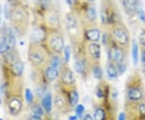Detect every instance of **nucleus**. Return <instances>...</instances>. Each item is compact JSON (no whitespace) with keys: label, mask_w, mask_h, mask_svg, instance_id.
<instances>
[{"label":"nucleus","mask_w":145,"mask_h":120,"mask_svg":"<svg viewBox=\"0 0 145 120\" xmlns=\"http://www.w3.org/2000/svg\"><path fill=\"white\" fill-rule=\"evenodd\" d=\"M28 120H41V119H40V117H39V116H36V115L31 114V115H30Z\"/></svg>","instance_id":"nucleus-33"},{"label":"nucleus","mask_w":145,"mask_h":120,"mask_svg":"<svg viewBox=\"0 0 145 120\" xmlns=\"http://www.w3.org/2000/svg\"><path fill=\"white\" fill-rule=\"evenodd\" d=\"M8 108H9V111L10 112V114L14 115H18L22 109V102L20 99L14 98L10 100V102L8 103Z\"/></svg>","instance_id":"nucleus-6"},{"label":"nucleus","mask_w":145,"mask_h":120,"mask_svg":"<svg viewBox=\"0 0 145 120\" xmlns=\"http://www.w3.org/2000/svg\"><path fill=\"white\" fill-rule=\"evenodd\" d=\"M117 69H118V72H119V74H123L126 71L127 69V65L124 64V63L119 62L117 64Z\"/></svg>","instance_id":"nucleus-25"},{"label":"nucleus","mask_w":145,"mask_h":120,"mask_svg":"<svg viewBox=\"0 0 145 120\" xmlns=\"http://www.w3.org/2000/svg\"><path fill=\"white\" fill-rule=\"evenodd\" d=\"M61 80L66 85H72L75 82V78L70 69H65L61 73Z\"/></svg>","instance_id":"nucleus-7"},{"label":"nucleus","mask_w":145,"mask_h":120,"mask_svg":"<svg viewBox=\"0 0 145 120\" xmlns=\"http://www.w3.org/2000/svg\"><path fill=\"white\" fill-rule=\"evenodd\" d=\"M139 41H140V44L145 47V31H141L139 35Z\"/></svg>","instance_id":"nucleus-29"},{"label":"nucleus","mask_w":145,"mask_h":120,"mask_svg":"<svg viewBox=\"0 0 145 120\" xmlns=\"http://www.w3.org/2000/svg\"><path fill=\"white\" fill-rule=\"evenodd\" d=\"M132 57H133V63L135 65H136L139 60V48L135 40L132 42Z\"/></svg>","instance_id":"nucleus-16"},{"label":"nucleus","mask_w":145,"mask_h":120,"mask_svg":"<svg viewBox=\"0 0 145 120\" xmlns=\"http://www.w3.org/2000/svg\"><path fill=\"white\" fill-rule=\"evenodd\" d=\"M106 114L103 109L97 108L93 113V119L94 120H105Z\"/></svg>","instance_id":"nucleus-20"},{"label":"nucleus","mask_w":145,"mask_h":120,"mask_svg":"<svg viewBox=\"0 0 145 120\" xmlns=\"http://www.w3.org/2000/svg\"><path fill=\"white\" fill-rule=\"evenodd\" d=\"M109 58L115 63L122 62L124 59V52L121 48L113 46L109 50Z\"/></svg>","instance_id":"nucleus-2"},{"label":"nucleus","mask_w":145,"mask_h":120,"mask_svg":"<svg viewBox=\"0 0 145 120\" xmlns=\"http://www.w3.org/2000/svg\"><path fill=\"white\" fill-rule=\"evenodd\" d=\"M84 110H85V108H84V106H83L82 105H78V106L76 107V113H77V115L81 116V115H82L83 112H84Z\"/></svg>","instance_id":"nucleus-30"},{"label":"nucleus","mask_w":145,"mask_h":120,"mask_svg":"<svg viewBox=\"0 0 145 120\" xmlns=\"http://www.w3.org/2000/svg\"><path fill=\"white\" fill-rule=\"evenodd\" d=\"M93 74L94 78L97 79H101L103 78V70L99 66H95L93 68Z\"/></svg>","instance_id":"nucleus-24"},{"label":"nucleus","mask_w":145,"mask_h":120,"mask_svg":"<svg viewBox=\"0 0 145 120\" xmlns=\"http://www.w3.org/2000/svg\"><path fill=\"white\" fill-rule=\"evenodd\" d=\"M106 73L108 77L111 79H115L119 76V72L117 69V66H115L113 63H110L106 66Z\"/></svg>","instance_id":"nucleus-11"},{"label":"nucleus","mask_w":145,"mask_h":120,"mask_svg":"<svg viewBox=\"0 0 145 120\" xmlns=\"http://www.w3.org/2000/svg\"><path fill=\"white\" fill-rule=\"evenodd\" d=\"M141 61L142 62L145 64V51H143L142 52V54H141Z\"/></svg>","instance_id":"nucleus-36"},{"label":"nucleus","mask_w":145,"mask_h":120,"mask_svg":"<svg viewBox=\"0 0 145 120\" xmlns=\"http://www.w3.org/2000/svg\"><path fill=\"white\" fill-rule=\"evenodd\" d=\"M97 96L99 97V98H103V94L102 90L100 89H99L97 90Z\"/></svg>","instance_id":"nucleus-35"},{"label":"nucleus","mask_w":145,"mask_h":120,"mask_svg":"<svg viewBox=\"0 0 145 120\" xmlns=\"http://www.w3.org/2000/svg\"><path fill=\"white\" fill-rule=\"evenodd\" d=\"M0 120H3V119H0Z\"/></svg>","instance_id":"nucleus-43"},{"label":"nucleus","mask_w":145,"mask_h":120,"mask_svg":"<svg viewBox=\"0 0 145 120\" xmlns=\"http://www.w3.org/2000/svg\"><path fill=\"white\" fill-rule=\"evenodd\" d=\"M74 68L77 71V73L82 74L85 72V68H86V65L85 62L82 61V60H78L75 62V65H74Z\"/></svg>","instance_id":"nucleus-19"},{"label":"nucleus","mask_w":145,"mask_h":120,"mask_svg":"<svg viewBox=\"0 0 145 120\" xmlns=\"http://www.w3.org/2000/svg\"><path fill=\"white\" fill-rule=\"evenodd\" d=\"M86 37L90 41H98L100 38V31L98 29H90L86 32Z\"/></svg>","instance_id":"nucleus-13"},{"label":"nucleus","mask_w":145,"mask_h":120,"mask_svg":"<svg viewBox=\"0 0 145 120\" xmlns=\"http://www.w3.org/2000/svg\"><path fill=\"white\" fill-rule=\"evenodd\" d=\"M112 35L116 43L121 46L127 45L129 42V35L127 30L123 25L114 27L112 30Z\"/></svg>","instance_id":"nucleus-1"},{"label":"nucleus","mask_w":145,"mask_h":120,"mask_svg":"<svg viewBox=\"0 0 145 120\" xmlns=\"http://www.w3.org/2000/svg\"><path fill=\"white\" fill-rule=\"evenodd\" d=\"M50 64L52 67H55L57 68H61L63 65L62 60L59 56H52L51 60H50Z\"/></svg>","instance_id":"nucleus-18"},{"label":"nucleus","mask_w":145,"mask_h":120,"mask_svg":"<svg viewBox=\"0 0 145 120\" xmlns=\"http://www.w3.org/2000/svg\"><path fill=\"white\" fill-rule=\"evenodd\" d=\"M24 68V63L22 61H16V63L13 64V65L11 67V70H12V73H14L15 75L20 76L23 73Z\"/></svg>","instance_id":"nucleus-15"},{"label":"nucleus","mask_w":145,"mask_h":120,"mask_svg":"<svg viewBox=\"0 0 145 120\" xmlns=\"http://www.w3.org/2000/svg\"><path fill=\"white\" fill-rule=\"evenodd\" d=\"M127 97L131 101L137 102L143 98V92L137 87H130L127 90Z\"/></svg>","instance_id":"nucleus-5"},{"label":"nucleus","mask_w":145,"mask_h":120,"mask_svg":"<svg viewBox=\"0 0 145 120\" xmlns=\"http://www.w3.org/2000/svg\"><path fill=\"white\" fill-rule=\"evenodd\" d=\"M70 48L69 45H66L65 47L64 48V54H65V61L66 62L69 61L70 59Z\"/></svg>","instance_id":"nucleus-26"},{"label":"nucleus","mask_w":145,"mask_h":120,"mask_svg":"<svg viewBox=\"0 0 145 120\" xmlns=\"http://www.w3.org/2000/svg\"><path fill=\"white\" fill-rule=\"evenodd\" d=\"M0 23H1V13H0Z\"/></svg>","instance_id":"nucleus-41"},{"label":"nucleus","mask_w":145,"mask_h":120,"mask_svg":"<svg viewBox=\"0 0 145 120\" xmlns=\"http://www.w3.org/2000/svg\"><path fill=\"white\" fill-rule=\"evenodd\" d=\"M88 1H94V0H88Z\"/></svg>","instance_id":"nucleus-42"},{"label":"nucleus","mask_w":145,"mask_h":120,"mask_svg":"<svg viewBox=\"0 0 145 120\" xmlns=\"http://www.w3.org/2000/svg\"><path fill=\"white\" fill-rule=\"evenodd\" d=\"M86 16L89 20L94 21L97 18V11L95 10V8L93 7H89L86 10Z\"/></svg>","instance_id":"nucleus-21"},{"label":"nucleus","mask_w":145,"mask_h":120,"mask_svg":"<svg viewBox=\"0 0 145 120\" xmlns=\"http://www.w3.org/2000/svg\"><path fill=\"white\" fill-rule=\"evenodd\" d=\"M138 13V16H139V18L140 20L142 22H145V12L143 10H139L137 11Z\"/></svg>","instance_id":"nucleus-31"},{"label":"nucleus","mask_w":145,"mask_h":120,"mask_svg":"<svg viewBox=\"0 0 145 120\" xmlns=\"http://www.w3.org/2000/svg\"><path fill=\"white\" fill-rule=\"evenodd\" d=\"M78 98H79V96L77 91H72L71 94H70V97H69V102H70V104L72 106H74L78 103Z\"/></svg>","instance_id":"nucleus-23"},{"label":"nucleus","mask_w":145,"mask_h":120,"mask_svg":"<svg viewBox=\"0 0 145 120\" xmlns=\"http://www.w3.org/2000/svg\"><path fill=\"white\" fill-rule=\"evenodd\" d=\"M44 37H45V32L41 28L35 29L31 35V39L35 42L41 41L42 40L44 39Z\"/></svg>","instance_id":"nucleus-14"},{"label":"nucleus","mask_w":145,"mask_h":120,"mask_svg":"<svg viewBox=\"0 0 145 120\" xmlns=\"http://www.w3.org/2000/svg\"><path fill=\"white\" fill-rule=\"evenodd\" d=\"M10 49V45L8 44L5 37L3 36L1 38V40H0V54H4L6 52H8Z\"/></svg>","instance_id":"nucleus-17"},{"label":"nucleus","mask_w":145,"mask_h":120,"mask_svg":"<svg viewBox=\"0 0 145 120\" xmlns=\"http://www.w3.org/2000/svg\"><path fill=\"white\" fill-rule=\"evenodd\" d=\"M31 111H32V114L33 115H36V116H39V117H41L44 115V111L42 110V108L38 106V105H35L32 106L31 108Z\"/></svg>","instance_id":"nucleus-22"},{"label":"nucleus","mask_w":145,"mask_h":120,"mask_svg":"<svg viewBox=\"0 0 145 120\" xmlns=\"http://www.w3.org/2000/svg\"><path fill=\"white\" fill-rule=\"evenodd\" d=\"M59 75V71L58 68L52 67V66H48L45 70V76L46 78L49 82H53L58 78Z\"/></svg>","instance_id":"nucleus-9"},{"label":"nucleus","mask_w":145,"mask_h":120,"mask_svg":"<svg viewBox=\"0 0 145 120\" xmlns=\"http://www.w3.org/2000/svg\"><path fill=\"white\" fill-rule=\"evenodd\" d=\"M139 110H140V115L142 116H145V103H142L140 105Z\"/></svg>","instance_id":"nucleus-32"},{"label":"nucleus","mask_w":145,"mask_h":120,"mask_svg":"<svg viewBox=\"0 0 145 120\" xmlns=\"http://www.w3.org/2000/svg\"><path fill=\"white\" fill-rule=\"evenodd\" d=\"M77 119V118L75 117V116H72V117H70V119L69 120H76Z\"/></svg>","instance_id":"nucleus-40"},{"label":"nucleus","mask_w":145,"mask_h":120,"mask_svg":"<svg viewBox=\"0 0 145 120\" xmlns=\"http://www.w3.org/2000/svg\"><path fill=\"white\" fill-rule=\"evenodd\" d=\"M29 60L31 61V62L33 65H41L44 61V52L38 48L31 50L29 52Z\"/></svg>","instance_id":"nucleus-4"},{"label":"nucleus","mask_w":145,"mask_h":120,"mask_svg":"<svg viewBox=\"0 0 145 120\" xmlns=\"http://www.w3.org/2000/svg\"><path fill=\"white\" fill-rule=\"evenodd\" d=\"M84 120H93V118L91 117V115H86L84 117Z\"/></svg>","instance_id":"nucleus-38"},{"label":"nucleus","mask_w":145,"mask_h":120,"mask_svg":"<svg viewBox=\"0 0 145 120\" xmlns=\"http://www.w3.org/2000/svg\"><path fill=\"white\" fill-rule=\"evenodd\" d=\"M55 103H56V106L58 108H61L65 106V101L61 96H57L55 99Z\"/></svg>","instance_id":"nucleus-27"},{"label":"nucleus","mask_w":145,"mask_h":120,"mask_svg":"<svg viewBox=\"0 0 145 120\" xmlns=\"http://www.w3.org/2000/svg\"><path fill=\"white\" fill-rule=\"evenodd\" d=\"M10 11H9V8L7 7V6H6L5 7V16L7 19H8L9 17H10V13H9Z\"/></svg>","instance_id":"nucleus-34"},{"label":"nucleus","mask_w":145,"mask_h":120,"mask_svg":"<svg viewBox=\"0 0 145 120\" xmlns=\"http://www.w3.org/2000/svg\"><path fill=\"white\" fill-rule=\"evenodd\" d=\"M42 105L43 107L44 108V110L47 113L51 112L52 107V95L51 94H47L42 100Z\"/></svg>","instance_id":"nucleus-10"},{"label":"nucleus","mask_w":145,"mask_h":120,"mask_svg":"<svg viewBox=\"0 0 145 120\" xmlns=\"http://www.w3.org/2000/svg\"><path fill=\"white\" fill-rule=\"evenodd\" d=\"M66 1H67V3L69 5H72V4H74L76 3L77 0H66Z\"/></svg>","instance_id":"nucleus-39"},{"label":"nucleus","mask_w":145,"mask_h":120,"mask_svg":"<svg viewBox=\"0 0 145 120\" xmlns=\"http://www.w3.org/2000/svg\"><path fill=\"white\" fill-rule=\"evenodd\" d=\"M123 4L127 12H133L137 9V3L135 0H123Z\"/></svg>","instance_id":"nucleus-12"},{"label":"nucleus","mask_w":145,"mask_h":120,"mask_svg":"<svg viewBox=\"0 0 145 120\" xmlns=\"http://www.w3.org/2000/svg\"><path fill=\"white\" fill-rule=\"evenodd\" d=\"M89 52L90 56L95 59V60H99L101 56V48L100 45L95 43H91L89 45Z\"/></svg>","instance_id":"nucleus-8"},{"label":"nucleus","mask_w":145,"mask_h":120,"mask_svg":"<svg viewBox=\"0 0 145 120\" xmlns=\"http://www.w3.org/2000/svg\"><path fill=\"white\" fill-rule=\"evenodd\" d=\"M50 47L54 52H61L65 48L64 40L61 37L58 35H53L49 40Z\"/></svg>","instance_id":"nucleus-3"},{"label":"nucleus","mask_w":145,"mask_h":120,"mask_svg":"<svg viewBox=\"0 0 145 120\" xmlns=\"http://www.w3.org/2000/svg\"><path fill=\"white\" fill-rule=\"evenodd\" d=\"M25 97H26V100L27 102L31 103V102L33 101V94L31 93V91L30 90V89H26V91H25Z\"/></svg>","instance_id":"nucleus-28"},{"label":"nucleus","mask_w":145,"mask_h":120,"mask_svg":"<svg viewBox=\"0 0 145 120\" xmlns=\"http://www.w3.org/2000/svg\"><path fill=\"white\" fill-rule=\"evenodd\" d=\"M119 120H126V117H125L124 113H121L119 116Z\"/></svg>","instance_id":"nucleus-37"}]
</instances>
